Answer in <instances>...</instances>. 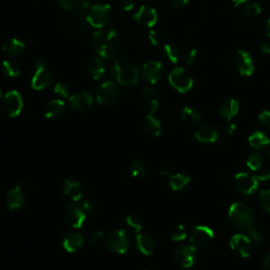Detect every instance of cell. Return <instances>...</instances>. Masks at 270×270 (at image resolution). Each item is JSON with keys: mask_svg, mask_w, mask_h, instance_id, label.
I'll return each mask as SVG.
<instances>
[{"mask_svg": "<svg viewBox=\"0 0 270 270\" xmlns=\"http://www.w3.org/2000/svg\"><path fill=\"white\" fill-rule=\"evenodd\" d=\"M92 46L100 58L112 61L121 48L119 35L114 29H99L92 34Z\"/></svg>", "mask_w": 270, "mask_h": 270, "instance_id": "1", "label": "cell"}, {"mask_svg": "<svg viewBox=\"0 0 270 270\" xmlns=\"http://www.w3.org/2000/svg\"><path fill=\"white\" fill-rule=\"evenodd\" d=\"M228 218L232 226L239 231L249 232L256 227V213L247 204L241 202L231 204L228 210Z\"/></svg>", "mask_w": 270, "mask_h": 270, "instance_id": "2", "label": "cell"}, {"mask_svg": "<svg viewBox=\"0 0 270 270\" xmlns=\"http://www.w3.org/2000/svg\"><path fill=\"white\" fill-rule=\"evenodd\" d=\"M111 74L119 85L126 87L135 86L140 78L138 67L127 59L116 61L111 68Z\"/></svg>", "mask_w": 270, "mask_h": 270, "instance_id": "3", "label": "cell"}, {"mask_svg": "<svg viewBox=\"0 0 270 270\" xmlns=\"http://www.w3.org/2000/svg\"><path fill=\"white\" fill-rule=\"evenodd\" d=\"M112 16L113 10L110 5H95L89 9L86 18L90 25L99 30L111 21Z\"/></svg>", "mask_w": 270, "mask_h": 270, "instance_id": "4", "label": "cell"}, {"mask_svg": "<svg viewBox=\"0 0 270 270\" xmlns=\"http://www.w3.org/2000/svg\"><path fill=\"white\" fill-rule=\"evenodd\" d=\"M107 248L116 254H126L131 245V237L127 230L115 229L112 230L106 238Z\"/></svg>", "mask_w": 270, "mask_h": 270, "instance_id": "5", "label": "cell"}, {"mask_svg": "<svg viewBox=\"0 0 270 270\" xmlns=\"http://www.w3.org/2000/svg\"><path fill=\"white\" fill-rule=\"evenodd\" d=\"M168 80L179 93H187L193 87V78L190 73L182 67L174 68L169 74Z\"/></svg>", "mask_w": 270, "mask_h": 270, "instance_id": "6", "label": "cell"}, {"mask_svg": "<svg viewBox=\"0 0 270 270\" xmlns=\"http://www.w3.org/2000/svg\"><path fill=\"white\" fill-rule=\"evenodd\" d=\"M119 95V89L112 80L104 82L96 90V100L100 106H110L116 101Z\"/></svg>", "mask_w": 270, "mask_h": 270, "instance_id": "7", "label": "cell"}, {"mask_svg": "<svg viewBox=\"0 0 270 270\" xmlns=\"http://www.w3.org/2000/svg\"><path fill=\"white\" fill-rule=\"evenodd\" d=\"M234 187L243 196H251L258 190L259 179L256 175L239 172L234 177Z\"/></svg>", "mask_w": 270, "mask_h": 270, "instance_id": "8", "label": "cell"}, {"mask_svg": "<svg viewBox=\"0 0 270 270\" xmlns=\"http://www.w3.org/2000/svg\"><path fill=\"white\" fill-rule=\"evenodd\" d=\"M3 109L10 117H17L23 109V99L16 90H11L3 98Z\"/></svg>", "mask_w": 270, "mask_h": 270, "instance_id": "9", "label": "cell"}, {"mask_svg": "<svg viewBox=\"0 0 270 270\" xmlns=\"http://www.w3.org/2000/svg\"><path fill=\"white\" fill-rule=\"evenodd\" d=\"M197 248L191 245L178 247L173 253V261L176 266L187 269L191 268L197 260Z\"/></svg>", "mask_w": 270, "mask_h": 270, "instance_id": "10", "label": "cell"}, {"mask_svg": "<svg viewBox=\"0 0 270 270\" xmlns=\"http://www.w3.org/2000/svg\"><path fill=\"white\" fill-rule=\"evenodd\" d=\"M233 68L242 76H250L254 72V62L253 58L247 51L238 50L233 55L232 58Z\"/></svg>", "mask_w": 270, "mask_h": 270, "instance_id": "11", "label": "cell"}, {"mask_svg": "<svg viewBox=\"0 0 270 270\" xmlns=\"http://www.w3.org/2000/svg\"><path fill=\"white\" fill-rule=\"evenodd\" d=\"M65 221L72 228L79 229L87 220V213L79 202L73 203L65 210Z\"/></svg>", "mask_w": 270, "mask_h": 270, "instance_id": "12", "label": "cell"}, {"mask_svg": "<svg viewBox=\"0 0 270 270\" xmlns=\"http://www.w3.org/2000/svg\"><path fill=\"white\" fill-rule=\"evenodd\" d=\"M158 19L157 12L149 6H141L133 14V20L140 25L152 28L156 24Z\"/></svg>", "mask_w": 270, "mask_h": 270, "instance_id": "13", "label": "cell"}, {"mask_svg": "<svg viewBox=\"0 0 270 270\" xmlns=\"http://www.w3.org/2000/svg\"><path fill=\"white\" fill-rule=\"evenodd\" d=\"M54 83V74L47 67L35 70L31 79V86L36 91H43L50 88Z\"/></svg>", "mask_w": 270, "mask_h": 270, "instance_id": "14", "label": "cell"}, {"mask_svg": "<svg viewBox=\"0 0 270 270\" xmlns=\"http://www.w3.org/2000/svg\"><path fill=\"white\" fill-rule=\"evenodd\" d=\"M163 65L157 61H149L141 69L142 78L149 85H155L161 77Z\"/></svg>", "mask_w": 270, "mask_h": 270, "instance_id": "15", "label": "cell"}, {"mask_svg": "<svg viewBox=\"0 0 270 270\" xmlns=\"http://www.w3.org/2000/svg\"><path fill=\"white\" fill-rule=\"evenodd\" d=\"M214 232L211 228L205 225H198L191 232V243L198 247H205L212 242Z\"/></svg>", "mask_w": 270, "mask_h": 270, "instance_id": "16", "label": "cell"}, {"mask_svg": "<svg viewBox=\"0 0 270 270\" xmlns=\"http://www.w3.org/2000/svg\"><path fill=\"white\" fill-rule=\"evenodd\" d=\"M69 103L72 109L77 112H87L92 108L94 103L93 96L86 92L80 91L74 93L72 96L69 97Z\"/></svg>", "mask_w": 270, "mask_h": 270, "instance_id": "17", "label": "cell"}, {"mask_svg": "<svg viewBox=\"0 0 270 270\" xmlns=\"http://www.w3.org/2000/svg\"><path fill=\"white\" fill-rule=\"evenodd\" d=\"M22 183L21 181H18L13 189H11L6 197V202L10 210L12 211H17L23 208L25 204V196L21 190Z\"/></svg>", "mask_w": 270, "mask_h": 270, "instance_id": "18", "label": "cell"}, {"mask_svg": "<svg viewBox=\"0 0 270 270\" xmlns=\"http://www.w3.org/2000/svg\"><path fill=\"white\" fill-rule=\"evenodd\" d=\"M230 247L239 257L248 258L251 253V239L245 234H234L230 239Z\"/></svg>", "mask_w": 270, "mask_h": 270, "instance_id": "19", "label": "cell"}, {"mask_svg": "<svg viewBox=\"0 0 270 270\" xmlns=\"http://www.w3.org/2000/svg\"><path fill=\"white\" fill-rule=\"evenodd\" d=\"M64 194L65 197L73 201L74 203L80 202L83 200L84 191L82 185L73 179H66L64 182Z\"/></svg>", "mask_w": 270, "mask_h": 270, "instance_id": "20", "label": "cell"}, {"mask_svg": "<svg viewBox=\"0 0 270 270\" xmlns=\"http://www.w3.org/2000/svg\"><path fill=\"white\" fill-rule=\"evenodd\" d=\"M25 43L18 38H11L4 41L2 44L3 52L11 57L21 55L25 51Z\"/></svg>", "mask_w": 270, "mask_h": 270, "instance_id": "21", "label": "cell"}, {"mask_svg": "<svg viewBox=\"0 0 270 270\" xmlns=\"http://www.w3.org/2000/svg\"><path fill=\"white\" fill-rule=\"evenodd\" d=\"M84 236L79 232H69L63 239V247L67 252L74 253L84 245Z\"/></svg>", "mask_w": 270, "mask_h": 270, "instance_id": "22", "label": "cell"}, {"mask_svg": "<svg viewBox=\"0 0 270 270\" xmlns=\"http://www.w3.org/2000/svg\"><path fill=\"white\" fill-rule=\"evenodd\" d=\"M137 247L144 254V256H151L155 250L154 238L147 233L137 234Z\"/></svg>", "mask_w": 270, "mask_h": 270, "instance_id": "23", "label": "cell"}, {"mask_svg": "<svg viewBox=\"0 0 270 270\" xmlns=\"http://www.w3.org/2000/svg\"><path fill=\"white\" fill-rule=\"evenodd\" d=\"M238 110H239L238 101L233 98H228L225 99L220 104L219 113L224 119H226L227 122H230L231 119L238 113Z\"/></svg>", "mask_w": 270, "mask_h": 270, "instance_id": "24", "label": "cell"}, {"mask_svg": "<svg viewBox=\"0 0 270 270\" xmlns=\"http://www.w3.org/2000/svg\"><path fill=\"white\" fill-rule=\"evenodd\" d=\"M197 141L203 144H213L219 140V132L215 128L210 126H203L194 133Z\"/></svg>", "mask_w": 270, "mask_h": 270, "instance_id": "25", "label": "cell"}, {"mask_svg": "<svg viewBox=\"0 0 270 270\" xmlns=\"http://www.w3.org/2000/svg\"><path fill=\"white\" fill-rule=\"evenodd\" d=\"M66 110V103L63 99L51 100L44 110V116L48 119H56L63 116Z\"/></svg>", "mask_w": 270, "mask_h": 270, "instance_id": "26", "label": "cell"}, {"mask_svg": "<svg viewBox=\"0 0 270 270\" xmlns=\"http://www.w3.org/2000/svg\"><path fill=\"white\" fill-rule=\"evenodd\" d=\"M191 184L190 176L183 173H175L169 176V187L175 192L186 190Z\"/></svg>", "mask_w": 270, "mask_h": 270, "instance_id": "27", "label": "cell"}, {"mask_svg": "<svg viewBox=\"0 0 270 270\" xmlns=\"http://www.w3.org/2000/svg\"><path fill=\"white\" fill-rule=\"evenodd\" d=\"M88 20L85 16L79 14L72 15L66 21L67 28L72 32H83L88 26Z\"/></svg>", "mask_w": 270, "mask_h": 270, "instance_id": "28", "label": "cell"}, {"mask_svg": "<svg viewBox=\"0 0 270 270\" xmlns=\"http://www.w3.org/2000/svg\"><path fill=\"white\" fill-rule=\"evenodd\" d=\"M88 71L94 80L100 79L106 72V67H104L102 59L100 57L92 58L88 65Z\"/></svg>", "mask_w": 270, "mask_h": 270, "instance_id": "29", "label": "cell"}, {"mask_svg": "<svg viewBox=\"0 0 270 270\" xmlns=\"http://www.w3.org/2000/svg\"><path fill=\"white\" fill-rule=\"evenodd\" d=\"M144 129L149 135H151V137H154V138L159 137L161 133L160 122L153 115L146 116L145 121H144Z\"/></svg>", "mask_w": 270, "mask_h": 270, "instance_id": "30", "label": "cell"}, {"mask_svg": "<svg viewBox=\"0 0 270 270\" xmlns=\"http://www.w3.org/2000/svg\"><path fill=\"white\" fill-rule=\"evenodd\" d=\"M181 118H182V121L187 125H196L202 121V115L196 109L190 108V107H185L183 108L181 112Z\"/></svg>", "mask_w": 270, "mask_h": 270, "instance_id": "31", "label": "cell"}, {"mask_svg": "<svg viewBox=\"0 0 270 270\" xmlns=\"http://www.w3.org/2000/svg\"><path fill=\"white\" fill-rule=\"evenodd\" d=\"M248 143L250 145V147H252L253 149H261L263 147H266L270 144V140L266 137V135L263 132L257 131L252 133L249 139H248Z\"/></svg>", "mask_w": 270, "mask_h": 270, "instance_id": "32", "label": "cell"}, {"mask_svg": "<svg viewBox=\"0 0 270 270\" xmlns=\"http://www.w3.org/2000/svg\"><path fill=\"white\" fill-rule=\"evenodd\" d=\"M161 56L165 61L175 65L179 61L181 55H179V51L176 47L172 46V44H165L161 50Z\"/></svg>", "mask_w": 270, "mask_h": 270, "instance_id": "33", "label": "cell"}, {"mask_svg": "<svg viewBox=\"0 0 270 270\" xmlns=\"http://www.w3.org/2000/svg\"><path fill=\"white\" fill-rule=\"evenodd\" d=\"M3 70L6 75H8L9 77H17L21 73V67L20 65L15 62V61H5L3 63Z\"/></svg>", "mask_w": 270, "mask_h": 270, "instance_id": "34", "label": "cell"}, {"mask_svg": "<svg viewBox=\"0 0 270 270\" xmlns=\"http://www.w3.org/2000/svg\"><path fill=\"white\" fill-rule=\"evenodd\" d=\"M131 175L135 178H142L147 173V166L146 164L141 159H135L132 161L130 166Z\"/></svg>", "mask_w": 270, "mask_h": 270, "instance_id": "35", "label": "cell"}, {"mask_svg": "<svg viewBox=\"0 0 270 270\" xmlns=\"http://www.w3.org/2000/svg\"><path fill=\"white\" fill-rule=\"evenodd\" d=\"M246 165L251 171H258L263 165V157L260 153H252L247 158Z\"/></svg>", "mask_w": 270, "mask_h": 270, "instance_id": "36", "label": "cell"}, {"mask_svg": "<svg viewBox=\"0 0 270 270\" xmlns=\"http://www.w3.org/2000/svg\"><path fill=\"white\" fill-rule=\"evenodd\" d=\"M242 11L247 17H257L261 14L262 8L258 3H249L244 4Z\"/></svg>", "mask_w": 270, "mask_h": 270, "instance_id": "37", "label": "cell"}, {"mask_svg": "<svg viewBox=\"0 0 270 270\" xmlns=\"http://www.w3.org/2000/svg\"><path fill=\"white\" fill-rule=\"evenodd\" d=\"M170 237L174 242L185 241L187 237V230L184 225H177V226L173 227L170 232Z\"/></svg>", "mask_w": 270, "mask_h": 270, "instance_id": "38", "label": "cell"}, {"mask_svg": "<svg viewBox=\"0 0 270 270\" xmlns=\"http://www.w3.org/2000/svg\"><path fill=\"white\" fill-rule=\"evenodd\" d=\"M80 205L83 206L87 215H95L98 212V207L92 200H82Z\"/></svg>", "mask_w": 270, "mask_h": 270, "instance_id": "39", "label": "cell"}, {"mask_svg": "<svg viewBox=\"0 0 270 270\" xmlns=\"http://www.w3.org/2000/svg\"><path fill=\"white\" fill-rule=\"evenodd\" d=\"M70 86L66 83H57L54 87V92L56 95L62 98H67L70 97Z\"/></svg>", "mask_w": 270, "mask_h": 270, "instance_id": "40", "label": "cell"}, {"mask_svg": "<svg viewBox=\"0 0 270 270\" xmlns=\"http://www.w3.org/2000/svg\"><path fill=\"white\" fill-rule=\"evenodd\" d=\"M126 222H127V224H128V226H129L134 232H137V233L142 232L143 225H142L141 220H140L138 217H135V215H128V217L126 218Z\"/></svg>", "mask_w": 270, "mask_h": 270, "instance_id": "41", "label": "cell"}, {"mask_svg": "<svg viewBox=\"0 0 270 270\" xmlns=\"http://www.w3.org/2000/svg\"><path fill=\"white\" fill-rule=\"evenodd\" d=\"M259 204L265 210L270 213V189L264 190L259 196Z\"/></svg>", "mask_w": 270, "mask_h": 270, "instance_id": "42", "label": "cell"}, {"mask_svg": "<svg viewBox=\"0 0 270 270\" xmlns=\"http://www.w3.org/2000/svg\"><path fill=\"white\" fill-rule=\"evenodd\" d=\"M248 235L251 239V242H253L254 244H257V245H262L265 241V237L264 235L261 233V231L257 228V226L252 228L249 232H248Z\"/></svg>", "mask_w": 270, "mask_h": 270, "instance_id": "43", "label": "cell"}, {"mask_svg": "<svg viewBox=\"0 0 270 270\" xmlns=\"http://www.w3.org/2000/svg\"><path fill=\"white\" fill-rule=\"evenodd\" d=\"M197 58H198V50L197 49H189L183 55V61L188 66H191L196 63Z\"/></svg>", "mask_w": 270, "mask_h": 270, "instance_id": "44", "label": "cell"}, {"mask_svg": "<svg viewBox=\"0 0 270 270\" xmlns=\"http://www.w3.org/2000/svg\"><path fill=\"white\" fill-rule=\"evenodd\" d=\"M148 38L151 42L153 46H159V44L163 42V34L158 31V30H151V31L149 32Z\"/></svg>", "mask_w": 270, "mask_h": 270, "instance_id": "45", "label": "cell"}, {"mask_svg": "<svg viewBox=\"0 0 270 270\" xmlns=\"http://www.w3.org/2000/svg\"><path fill=\"white\" fill-rule=\"evenodd\" d=\"M102 237H103V233L99 230H96V231H93V232L90 233V235L88 236V242L90 245L96 246L97 244L100 243Z\"/></svg>", "mask_w": 270, "mask_h": 270, "instance_id": "46", "label": "cell"}, {"mask_svg": "<svg viewBox=\"0 0 270 270\" xmlns=\"http://www.w3.org/2000/svg\"><path fill=\"white\" fill-rule=\"evenodd\" d=\"M260 124L267 130H270V110H265L259 115Z\"/></svg>", "mask_w": 270, "mask_h": 270, "instance_id": "47", "label": "cell"}, {"mask_svg": "<svg viewBox=\"0 0 270 270\" xmlns=\"http://www.w3.org/2000/svg\"><path fill=\"white\" fill-rule=\"evenodd\" d=\"M159 108V102L158 100L152 98L150 99L147 104H146V111L148 113V115H153Z\"/></svg>", "mask_w": 270, "mask_h": 270, "instance_id": "48", "label": "cell"}, {"mask_svg": "<svg viewBox=\"0 0 270 270\" xmlns=\"http://www.w3.org/2000/svg\"><path fill=\"white\" fill-rule=\"evenodd\" d=\"M141 93H142L143 96H145L147 98H152V97H154L157 94V90L152 85L145 86V87L142 88Z\"/></svg>", "mask_w": 270, "mask_h": 270, "instance_id": "49", "label": "cell"}, {"mask_svg": "<svg viewBox=\"0 0 270 270\" xmlns=\"http://www.w3.org/2000/svg\"><path fill=\"white\" fill-rule=\"evenodd\" d=\"M57 3L63 10L65 11H72L74 10V8L76 7L77 2L76 0H57Z\"/></svg>", "mask_w": 270, "mask_h": 270, "instance_id": "50", "label": "cell"}, {"mask_svg": "<svg viewBox=\"0 0 270 270\" xmlns=\"http://www.w3.org/2000/svg\"><path fill=\"white\" fill-rule=\"evenodd\" d=\"M33 67H34L35 70L47 67V62H46V59L42 58V57H37V58H35V61H34V63H33Z\"/></svg>", "mask_w": 270, "mask_h": 270, "instance_id": "51", "label": "cell"}, {"mask_svg": "<svg viewBox=\"0 0 270 270\" xmlns=\"http://www.w3.org/2000/svg\"><path fill=\"white\" fill-rule=\"evenodd\" d=\"M76 2H77V6H78L79 10H82V11H86L89 8H91L92 0H76Z\"/></svg>", "mask_w": 270, "mask_h": 270, "instance_id": "52", "label": "cell"}, {"mask_svg": "<svg viewBox=\"0 0 270 270\" xmlns=\"http://www.w3.org/2000/svg\"><path fill=\"white\" fill-rule=\"evenodd\" d=\"M135 0H121V5L125 11H131L134 8Z\"/></svg>", "mask_w": 270, "mask_h": 270, "instance_id": "53", "label": "cell"}, {"mask_svg": "<svg viewBox=\"0 0 270 270\" xmlns=\"http://www.w3.org/2000/svg\"><path fill=\"white\" fill-rule=\"evenodd\" d=\"M171 5L174 9H182L188 5V0H171Z\"/></svg>", "mask_w": 270, "mask_h": 270, "instance_id": "54", "label": "cell"}, {"mask_svg": "<svg viewBox=\"0 0 270 270\" xmlns=\"http://www.w3.org/2000/svg\"><path fill=\"white\" fill-rule=\"evenodd\" d=\"M159 174L161 176H170L171 175V168L168 165H163L159 169Z\"/></svg>", "mask_w": 270, "mask_h": 270, "instance_id": "55", "label": "cell"}, {"mask_svg": "<svg viewBox=\"0 0 270 270\" xmlns=\"http://www.w3.org/2000/svg\"><path fill=\"white\" fill-rule=\"evenodd\" d=\"M225 131H226L227 134L232 135L236 131V125L233 123H227L226 126H225Z\"/></svg>", "mask_w": 270, "mask_h": 270, "instance_id": "56", "label": "cell"}, {"mask_svg": "<svg viewBox=\"0 0 270 270\" xmlns=\"http://www.w3.org/2000/svg\"><path fill=\"white\" fill-rule=\"evenodd\" d=\"M256 176L258 177L259 182H265V181H267V179H270V171L265 170V171H263L261 174L256 175Z\"/></svg>", "mask_w": 270, "mask_h": 270, "instance_id": "57", "label": "cell"}, {"mask_svg": "<svg viewBox=\"0 0 270 270\" xmlns=\"http://www.w3.org/2000/svg\"><path fill=\"white\" fill-rule=\"evenodd\" d=\"M261 51L264 54H270V40H267L261 44Z\"/></svg>", "mask_w": 270, "mask_h": 270, "instance_id": "58", "label": "cell"}, {"mask_svg": "<svg viewBox=\"0 0 270 270\" xmlns=\"http://www.w3.org/2000/svg\"><path fill=\"white\" fill-rule=\"evenodd\" d=\"M263 263H264V266H265L267 269L270 270V253L267 254V256L264 258Z\"/></svg>", "mask_w": 270, "mask_h": 270, "instance_id": "59", "label": "cell"}, {"mask_svg": "<svg viewBox=\"0 0 270 270\" xmlns=\"http://www.w3.org/2000/svg\"><path fill=\"white\" fill-rule=\"evenodd\" d=\"M231 2L234 4V6H239V5H244V4H246L247 2H248V0H231Z\"/></svg>", "mask_w": 270, "mask_h": 270, "instance_id": "60", "label": "cell"}, {"mask_svg": "<svg viewBox=\"0 0 270 270\" xmlns=\"http://www.w3.org/2000/svg\"><path fill=\"white\" fill-rule=\"evenodd\" d=\"M265 31H266V34L268 35V37H270V19L266 22V25H265Z\"/></svg>", "mask_w": 270, "mask_h": 270, "instance_id": "61", "label": "cell"}, {"mask_svg": "<svg viewBox=\"0 0 270 270\" xmlns=\"http://www.w3.org/2000/svg\"><path fill=\"white\" fill-rule=\"evenodd\" d=\"M3 98V92H2V90H0V99Z\"/></svg>", "mask_w": 270, "mask_h": 270, "instance_id": "62", "label": "cell"}, {"mask_svg": "<svg viewBox=\"0 0 270 270\" xmlns=\"http://www.w3.org/2000/svg\"><path fill=\"white\" fill-rule=\"evenodd\" d=\"M145 270H147V269H145Z\"/></svg>", "mask_w": 270, "mask_h": 270, "instance_id": "63", "label": "cell"}]
</instances>
